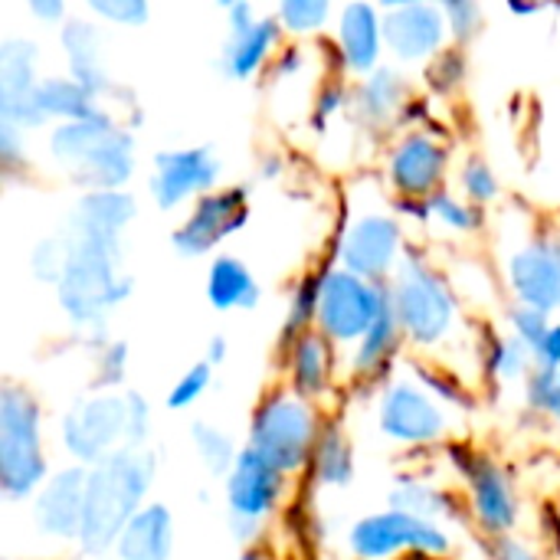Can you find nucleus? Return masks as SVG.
<instances>
[{"mask_svg":"<svg viewBox=\"0 0 560 560\" xmlns=\"http://www.w3.org/2000/svg\"><path fill=\"white\" fill-rule=\"evenodd\" d=\"M69 266L56 285V299L72 328L85 331L92 348L108 338V312L131 299L135 279L121 266V240L69 230Z\"/></svg>","mask_w":560,"mask_h":560,"instance_id":"obj_1","label":"nucleus"},{"mask_svg":"<svg viewBox=\"0 0 560 560\" xmlns=\"http://www.w3.org/2000/svg\"><path fill=\"white\" fill-rule=\"evenodd\" d=\"M158 479V453L151 446H125L105 463L89 469L85 489V522L79 548L82 555L102 560L115 551L128 522L148 505V492Z\"/></svg>","mask_w":560,"mask_h":560,"instance_id":"obj_2","label":"nucleus"},{"mask_svg":"<svg viewBox=\"0 0 560 560\" xmlns=\"http://www.w3.org/2000/svg\"><path fill=\"white\" fill-rule=\"evenodd\" d=\"M46 148L52 164H59L82 194L125 190L135 174V135L131 128H118L108 112L89 121L56 125Z\"/></svg>","mask_w":560,"mask_h":560,"instance_id":"obj_3","label":"nucleus"},{"mask_svg":"<svg viewBox=\"0 0 560 560\" xmlns=\"http://www.w3.org/2000/svg\"><path fill=\"white\" fill-rule=\"evenodd\" d=\"M49 479L43 450V407L16 384L0 390V492L7 502L36 499Z\"/></svg>","mask_w":560,"mask_h":560,"instance_id":"obj_4","label":"nucleus"},{"mask_svg":"<svg viewBox=\"0 0 560 560\" xmlns=\"http://www.w3.org/2000/svg\"><path fill=\"white\" fill-rule=\"evenodd\" d=\"M318 436L322 427L312 404L302 400L299 394L276 390L266 400H259V407L253 410L246 450H253L282 476H292L312 463Z\"/></svg>","mask_w":560,"mask_h":560,"instance_id":"obj_5","label":"nucleus"},{"mask_svg":"<svg viewBox=\"0 0 560 560\" xmlns=\"http://www.w3.org/2000/svg\"><path fill=\"white\" fill-rule=\"evenodd\" d=\"M390 299L404 328V338L417 348H433L446 341L456 325V295L450 282L423 259L407 256L390 285Z\"/></svg>","mask_w":560,"mask_h":560,"instance_id":"obj_6","label":"nucleus"},{"mask_svg":"<svg viewBox=\"0 0 560 560\" xmlns=\"http://www.w3.org/2000/svg\"><path fill=\"white\" fill-rule=\"evenodd\" d=\"M390 305V289L368 282L341 266L322 276V299H318V331L331 345H354L371 331V325Z\"/></svg>","mask_w":560,"mask_h":560,"instance_id":"obj_7","label":"nucleus"},{"mask_svg":"<svg viewBox=\"0 0 560 560\" xmlns=\"http://www.w3.org/2000/svg\"><path fill=\"white\" fill-rule=\"evenodd\" d=\"M62 450L75 466H98L112 453L128 446V400L125 394H89L79 397L59 420Z\"/></svg>","mask_w":560,"mask_h":560,"instance_id":"obj_8","label":"nucleus"},{"mask_svg":"<svg viewBox=\"0 0 560 560\" xmlns=\"http://www.w3.org/2000/svg\"><path fill=\"white\" fill-rule=\"evenodd\" d=\"M282 492H285V476L279 469H272L266 459H259L253 450L243 446L233 472L223 479L230 535L240 545H249L253 538H259V532L266 528L269 515L276 512Z\"/></svg>","mask_w":560,"mask_h":560,"instance_id":"obj_9","label":"nucleus"},{"mask_svg":"<svg viewBox=\"0 0 560 560\" xmlns=\"http://www.w3.org/2000/svg\"><path fill=\"white\" fill-rule=\"evenodd\" d=\"M348 545H351L354 558L361 560H390L404 555V551L407 555L420 551V555H430V558H443L453 548L446 528H440L436 522H423V518L394 512V509L361 518L351 528Z\"/></svg>","mask_w":560,"mask_h":560,"instance_id":"obj_10","label":"nucleus"},{"mask_svg":"<svg viewBox=\"0 0 560 560\" xmlns=\"http://www.w3.org/2000/svg\"><path fill=\"white\" fill-rule=\"evenodd\" d=\"M246 223H249V187L246 184L217 187L190 207L187 220L174 230L171 246L184 259H200L213 253L223 240L240 233Z\"/></svg>","mask_w":560,"mask_h":560,"instance_id":"obj_11","label":"nucleus"},{"mask_svg":"<svg viewBox=\"0 0 560 560\" xmlns=\"http://www.w3.org/2000/svg\"><path fill=\"white\" fill-rule=\"evenodd\" d=\"M223 174V161L210 144L194 148H171L154 154V174H151V200L158 210L171 213L184 207L187 200H200L210 190H217V180Z\"/></svg>","mask_w":560,"mask_h":560,"instance_id":"obj_12","label":"nucleus"},{"mask_svg":"<svg viewBox=\"0 0 560 560\" xmlns=\"http://www.w3.org/2000/svg\"><path fill=\"white\" fill-rule=\"evenodd\" d=\"M450 456L469 486V505L479 528L489 538H509L518 525V495L512 476L495 459L479 456L472 450H453Z\"/></svg>","mask_w":560,"mask_h":560,"instance_id":"obj_13","label":"nucleus"},{"mask_svg":"<svg viewBox=\"0 0 560 560\" xmlns=\"http://www.w3.org/2000/svg\"><path fill=\"white\" fill-rule=\"evenodd\" d=\"M338 259L341 269L384 285L387 276H394L404 266V230L397 217L390 213H364L358 217L341 243H338Z\"/></svg>","mask_w":560,"mask_h":560,"instance_id":"obj_14","label":"nucleus"},{"mask_svg":"<svg viewBox=\"0 0 560 560\" xmlns=\"http://www.w3.org/2000/svg\"><path fill=\"white\" fill-rule=\"evenodd\" d=\"M377 427H381V433L387 440H394L400 446H430V443L443 440V433L450 427V417L430 397V390H423L420 384L394 381L381 394Z\"/></svg>","mask_w":560,"mask_h":560,"instance_id":"obj_15","label":"nucleus"},{"mask_svg":"<svg viewBox=\"0 0 560 560\" xmlns=\"http://www.w3.org/2000/svg\"><path fill=\"white\" fill-rule=\"evenodd\" d=\"M39 46L26 36H10L0 43V121L33 131L46 125L39 108Z\"/></svg>","mask_w":560,"mask_h":560,"instance_id":"obj_16","label":"nucleus"},{"mask_svg":"<svg viewBox=\"0 0 560 560\" xmlns=\"http://www.w3.org/2000/svg\"><path fill=\"white\" fill-rule=\"evenodd\" d=\"M450 23L443 3L397 0L384 7V39L400 62H427L443 52Z\"/></svg>","mask_w":560,"mask_h":560,"instance_id":"obj_17","label":"nucleus"},{"mask_svg":"<svg viewBox=\"0 0 560 560\" xmlns=\"http://www.w3.org/2000/svg\"><path fill=\"white\" fill-rule=\"evenodd\" d=\"M450 167V148L430 131H407L387 154V180L397 197L430 200Z\"/></svg>","mask_w":560,"mask_h":560,"instance_id":"obj_18","label":"nucleus"},{"mask_svg":"<svg viewBox=\"0 0 560 560\" xmlns=\"http://www.w3.org/2000/svg\"><path fill=\"white\" fill-rule=\"evenodd\" d=\"M85 489H89V469L85 466H66L46 479V486L33 499V525L49 541L79 545L82 522H85Z\"/></svg>","mask_w":560,"mask_h":560,"instance_id":"obj_19","label":"nucleus"},{"mask_svg":"<svg viewBox=\"0 0 560 560\" xmlns=\"http://www.w3.org/2000/svg\"><path fill=\"white\" fill-rule=\"evenodd\" d=\"M509 285L518 299V305L538 308V312H558L560 308V240L558 236H538L525 243L509 259Z\"/></svg>","mask_w":560,"mask_h":560,"instance_id":"obj_20","label":"nucleus"},{"mask_svg":"<svg viewBox=\"0 0 560 560\" xmlns=\"http://www.w3.org/2000/svg\"><path fill=\"white\" fill-rule=\"evenodd\" d=\"M335 43L341 52L345 69L358 72V75H371L381 69V56L387 49L384 39V10L364 0L345 3L338 13V26H335Z\"/></svg>","mask_w":560,"mask_h":560,"instance_id":"obj_21","label":"nucleus"},{"mask_svg":"<svg viewBox=\"0 0 560 560\" xmlns=\"http://www.w3.org/2000/svg\"><path fill=\"white\" fill-rule=\"evenodd\" d=\"M59 43L66 49V66H69V75L85 89L92 92L98 102L105 95H115L118 85L112 82V72L105 66V52H102V30L95 20H85V16H69L62 26H59Z\"/></svg>","mask_w":560,"mask_h":560,"instance_id":"obj_22","label":"nucleus"},{"mask_svg":"<svg viewBox=\"0 0 560 560\" xmlns=\"http://www.w3.org/2000/svg\"><path fill=\"white\" fill-rule=\"evenodd\" d=\"M282 23L276 16H259L253 26L226 33V43L220 49V72L230 82H249L262 72V66L269 62L276 43L282 39Z\"/></svg>","mask_w":560,"mask_h":560,"instance_id":"obj_23","label":"nucleus"},{"mask_svg":"<svg viewBox=\"0 0 560 560\" xmlns=\"http://www.w3.org/2000/svg\"><path fill=\"white\" fill-rule=\"evenodd\" d=\"M115 560H171L174 555V515L164 502H148L121 532Z\"/></svg>","mask_w":560,"mask_h":560,"instance_id":"obj_24","label":"nucleus"},{"mask_svg":"<svg viewBox=\"0 0 560 560\" xmlns=\"http://www.w3.org/2000/svg\"><path fill=\"white\" fill-rule=\"evenodd\" d=\"M207 302L217 312H253L262 299V285L240 256H217L207 269Z\"/></svg>","mask_w":560,"mask_h":560,"instance_id":"obj_25","label":"nucleus"},{"mask_svg":"<svg viewBox=\"0 0 560 560\" xmlns=\"http://www.w3.org/2000/svg\"><path fill=\"white\" fill-rule=\"evenodd\" d=\"M135 217H138V203L128 190H92L75 200L69 213V230L121 240L125 226Z\"/></svg>","mask_w":560,"mask_h":560,"instance_id":"obj_26","label":"nucleus"},{"mask_svg":"<svg viewBox=\"0 0 560 560\" xmlns=\"http://www.w3.org/2000/svg\"><path fill=\"white\" fill-rule=\"evenodd\" d=\"M407 79L390 69V66H381L377 72L364 75L351 95V108L358 115L361 125H371V128H384L390 125L400 108L407 105Z\"/></svg>","mask_w":560,"mask_h":560,"instance_id":"obj_27","label":"nucleus"},{"mask_svg":"<svg viewBox=\"0 0 560 560\" xmlns=\"http://www.w3.org/2000/svg\"><path fill=\"white\" fill-rule=\"evenodd\" d=\"M331 341L322 331L302 335L289 348V374H292V394L302 400H315L328 390L331 384Z\"/></svg>","mask_w":560,"mask_h":560,"instance_id":"obj_28","label":"nucleus"},{"mask_svg":"<svg viewBox=\"0 0 560 560\" xmlns=\"http://www.w3.org/2000/svg\"><path fill=\"white\" fill-rule=\"evenodd\" d=\"M39 108L46 115V121H56V125H69V121H89V118H98L105 115V105L85 92L72 75H49L39 82Z\"/></svg>","mask_w":560,"mask_h":560,"instance_id":"obj_29","label":"nucleus"},{"mask_svg":"<svg viewBox=\"0 0 560 560\" xmlns=\"http://www.w3.org/2000/svg\"><path fill=\"white\" fill-rule=\"evenodd\" d=\"M312 469H315V482L328 489H345L354 482V450L338 423L322 430L312 456Z\"/></svg>","mask_w":560,"mask_h":560,"instance_id":"obj_30","label":"nucleus"},{"mask_svg":"<svg viewBox=\"0 0 560 560\" xmlns=\"http://www.w3.org/2000/svg\"><path fill=\"white\" fill-rule=\"evenodd\" d=\"M400 338H404V328H400V318H397V308L390 299L384 315L371 325V331L354 348V374H361V377L377 374L384 368V361L397 351Z\"/></svg>","mask_w":560,"mask_h":560,"instance_id":"obj_31","label":"nucleus"},{"mask_svg":"<svg viewBox=\"0 0 560 560\" xmlns=\"http://www.w3.org/2000/svg\"><path fill=\"white\" fill-rule=\"evenodd\" d=\"M190 443H194V453L197 459L203 463V469L213 476V479H226L240 459L243 450H236L233 436L207 420H194L190 423Z\"/></svg>","mask_w":560,"mask_h":560,"instance_id":"obj_32","label":"nucleus"},{"mask_svg":"<svg viewBox=\"0 0 560 560\" xmlns=\"http://www.w3.org/2000/svg\"><path fill=\"white\" fill-rule=\"evenodd\" d=\"M390 509L440 525V518L453 515V499L427 482H400L397 489H390Z\"/></svg>","mask_w":560,"mask_h":560,"instance_id":"obj_33","label":"nucleus"},{"mask_svg":"<svg viewBox=\"0 0 560 560\" xmlns=\"http://www.w3.org/2000/svg\"><path fill=\"white\" fill-rule=\"evenodd\" d=\"M486 368L492 381H518L535 371V354L515 335H492L486 348Z\"/></svg>","mask_w":560,"mask_h":560,"instance_id":"obj_34","label":"nucleus"},{"mask_svg":"<svg viewBox=\"0 0 560 560\" xmlns=\"http://www.w3.org/2000/svg\"><path fill=\"white\" fill-rule=\"evenodd\" d=\"M318 299H322V276H305L289 299V312H285V325H282V341L292 348L302 335L312 331V325L318 322Z\"/></svg>","mask_w":560,"mask_h":560,"instance_id":"obj_35","label":"nucleus"},{"mask_svg":"<svg viewBox=\"0 0 560 560\" xmlns=\"http://www.w3.org/2000/svg\"><path fill=\"white\" fill-rule=\"evenodd\" d=\"M66 266H69V233L43 236L30 253V272L43 285L56 289L62 282V276H66Z\"/></svg>","mask_w":560,"mask_h":560,"instance_id":"obj_36","label":"nucleus"},{"mask_svg":"<svg viewBox=\"0 0 560 560\" xmlns=\"http://www.w3.org/2000/svg\"><path fill=\"white\" fill-rule=\"evenodd\" d=\"M128 361H131V348L128 341H105L102 348H95V368H92V390L98 394H112L115 387L125 384L128 377Z\"/></svg>","mask_w":560,"mask_h":560,"instance_id":"obj_37","label":"nucleus"},{"mask_svg":"<svg viewBox=\"0 0 560 560\" xmlns=\"http://www.w3.org/2000/svg\"><path fill=\"white\" fill-rule=\"evenodd\" d=\"M335 7L328 0H282L276 7V20L282 23L285 33L305 36V33H318L328 20H331Z\"/></svg>","mask_w":560,"mask_h":560,"instance_id":"obj_38","label":"nucleus"},{"mask_svg":"<svg viewBox=\"0 0 560 560\" xmlns=\"http://www.w3.org/2000/svg\"><path fill=\"white\" fill-rule=\"evenodd\" d=\"M430 213L453 233H476L482 226V207L453 197L450 190H440L430 197Z\"/></svg>","mask_w":560,"mask_h":560,"instance_id":"obj_39","label":"nucleus"},{"mask_svg":"<svg viewBox=\"0 0 560 560\" xmlns=\"http://www.w3.org/2000/svg\"><path fill=\"white\" fill-rule=\"evenodd\" d=\"M210 387H213V368H210L207 361H197V364H190V368L174 381V387L167 390L164 404H167V410L184 413V410H190Z\"/></svg>","mask_w":560,"mask_h":560,"instance_id":"obj_40","label":"nucleus"},{"mask_svg":"<svg viewBox=\"0 0 560 560\" xmlns=\"http://www.w3.org/2000/svg\"><path fill=\"white\" fill-rule=\"evenodd\" d=\"M459 184H463V194L469 197V203H476V207L492 203V200H499V194H502V184H499L495 171H492L479 154H469V158H466L463 174H459Z\"/></svg>","mask_w":560,"mask_h":560,"instance_id":"obj_41","label":"nucleus"},{"mask_svg":"<svg viewBox=\"0 0 560 560\" xmlns=\"http://www.w3.org/2000/svg\"><path fill=\"white\" fill-rule=\"evenodd\" d=\"M525 400L535 413L555 417L560 420V371H545L535 368L528 374V387H525Z\"/></svg>","mask_w":560,"mask_h":560,"instance_id":"obj_42","label":"nucleus"},{"mask_svg":"<svg viewBox=\"0 0 560 560\" xmlns=\"http://www.w3.org/2000/svg\"><path fill=\"white\" fill-rule=\"evenodd\" d=\"M89 13L112 26H144L151 20V7L144 0H89Z\"/></svg>","mask_w":560,"mask_h":560,"instance_id":"obj_43","label":"nucleus"},{"mask_svg":"<svg viewBox=\"0 0 560 560\" xmlns=\"http://www.w3.org/2000/svg\"><path fill=\"white\" fill-rule=\"evenodd\" d=\"M509 325H512V335L522 341V345H528L532 348V354L541 348V341H545V335L551 331V318H548V312H538V308H528V305H515L512 312H509Z\"/></svg>","mask_w":560,"mask_h":560,"instance_id":"obj_44","label":"nucleus"},{"mask_svg":"<svg viewBox=\"0 0 560 560\" xmlns=\"http://www.w3.org/2000/svg\"><path fill=\"white\" fill-rule=\"evenodd\" d=\"M443 13H446V23H450V36L459 46L479 36V30H482V7L479 3H472V0H446Z\"/></svg>","mask_w":560,"mask_h":560,"instance_id":"obj_45","label":"nucleus"},{"mask_svg":"<svg viewBox=\"0 0 560 560\" xmlns=\"http://www.w3.org/2000/svg\"><path fill=\"white\" fill-rule=\"evenodd\" d=\"M463 79H466V52L456 46V49H443L436 59H433V66H430V82H433V89L436 92H453L456 85H463Z\"/></svg>","mask_w":560,"mask_h":560,"instance_id":"obj_46","label":"nucleus"},{"mask_svg":"<svg viewBox=\"0 0 560 560\" xmlns=\"http://www.w3.org/2000/svg\"><path fill=\"white\" fill-rule=\"evenodd\" d=\"M125 400H128V446L141 450L148 446V436L154 430V420H151V404L144 394L138 390H125Z\"/></svg>","mask_w":560,"mask_h":560,"instance_id":"obj_47","label":"nucleus"},{"mask_svg":"<svg viewBox=\"0 0 560 560\" xmlns=\"http://www.w3.org/2000/svg\"><path fill=\"white\" fill-rule=\"evenodd\" d=\"M0 164H3V174L26 167V131L7 121H0Z\"/></svg>","mask_w":560,"mask_h":560,"instance_id":"obj_48","label":"nucleus"},{"mask_svg":"<svg viewBox=\"0 0 560 560\" xmlns=\"http://www.w3.org/2000/svg\"><path fill=\"white\" fill-rule=\"evenodd\" d=\"M535 368H545V371H560V322L551 325V331L545 335L541 348L535 351Z\"/></svg>","mask_w":560,"mask_h":560,"instance_id":"obj_49","label":"nucleus"},{"mask_svg":"<svg viewBox=\"0 0 560 560\" xmlns=\"http://www.w3.org/2000/svg\"><path fill=\"white\" fill-rule=\"evenodd\" d=\"M26 10H30L39 23H46V26H52V23H66V20H69V10H66V3H62V0H30V3H26Z\"/></svg>","mask_w":560,"mask_h":560,"instance_id":"obj_50","label":"nucleus"},{"mask_svg":"<svg viewBox=\"0 0 560 560\" xmlns=\"http://www.w3.org/2000/svg\"><path fill=\"white\" fill-rule=\"evenodd\" d=\"M345 102H348L345 89H341V85H328V89L318 95V105H315V118H318V125H325L331 115H338V112L345 108Z\"/></svg>","mask_w":560,"mask_h":560,"instance_id":"obj_51","label":"nucleus"},{"mask_svg":"<svg viewBox=\"0 0 560 560\" xmlns=\"http://www.w3.org/2000/svg\"><path fill=\"white\" fill-rule=\"evenodd\" d=\"M417 374H420V377L436 390V397H443V400H450V404H469V397H466V394H463L450 377H443V374H430V371H420V368H417Z\"/></svg>","mask_w":560,"mask_h":560,"instance_id":"obj_52","label":"nucleus"},{"mask_svg":"<svg viewBox=\"0 0 560 560\" xmlns=\"http://www.w3.org/2000/svg\"><path fill=\"white\" fill-rule=\"evenodd\" d=\"M492 560H541L528 545L515 541L512 535L509 538H495L492 545Z\"/></svg>","mask_w":560,"mask_h":560,"instance_id":"obj_53","label":"nucleus"},{"mask_svg":"<svg viewBox=\"0 0 560 560\" xmlns=\"http://www.w3.org/2000/svg\"><path fill=\"white\" fill-rule=\"evenodd\" d=\"M394 210L397 213H404V217H413V220H433V213H430V200H410V197H397L394 200Z\"/></svg>","mask_w":560,"mask_h":560,"instance_id":"obj_54","label":"nucleus"},{"mask_svg":"<svg viewBox=\"0 0 560 560\" xmlns=\"http://www.w3.org/2000/svg\"><path fill=\"white\" fill-rule=\"evenodd\" d=\"M299 69H302V49H299V46L282 49V52H279V66H276V79H285V72L295 75Z\"/></svg>","mask_w":560,"mask_h":560,"instance_id":"obj_55","label":"nucleus"},{"mask_svg":"<svg viewBox=\"0 0 560 560\" xmlns=\"http://www.w3.org/2000/svg\"><path fill=\"white\" fill-rule=\"evenodd\" d=\"M226 354H230V345H226V338H223V335H213V338L207 341L203 361H207L210 368H220V364L226 361Z\"/></svg>","mask_w":560,"mask_h":560,"instance_id":"obj_56","label":"nucleus"},{"mask_svg":"<svg viewBox=\"0 0 560 560\" xmlns=\"http://www.w3.org/2000/svg\"><path fill=\"white\" fill-rule=\"evenodd\" d=\"M279 171H282V161H279L276 154H269V158L259 164V174H262V177H276Z\"/></svg>","mask_w":560,"mask_h":560,"instance_id":"obj_57","label":"nucleus"},{"mask_svg":"<svg viewBox=\"0 0 560 560\" xmlns=\"http://www.w3.org/2000/svg\"><path fill=\"white\" fill-rule=\"evenodd\" d=\"M509 10H512V13H518V16H532V13H538V10H541V3H525V7H522V3H509Z\"/></svg>","mask_w":560,"mask_h":560,"instance_id":"obj_58","label":"nucleus"},{"mask_svg":"<svg viewBox=\"0 0 560 560\" xmlns=\"http://www.w3.org/2000/svg\"><path fill=\"white\" fill-rule=\"evenodd\" d=\"M236 560H272V558H269L266 551H259V548H246V551H243Z\"/></svg>","mask_w":560,"mask_h":560,"instance_id":"obj_59","label":"nucleus"},{"mask_svg":"<svg viewBox=\"0 0 560 560\" xmlns=\"http://www.w3.org/2000/svg\"><path fill=\"white\" fill-rule=\"evenodd\" d=\"M400 560H440V558H430V555H420V551H410L407 558H400Z\"/></svg>","mask_w":560,"mask_h":560,"instance_id":"obj_60","label":"nucleus"},{"mask_svg":"<svg viewBox=\"0 0 560 560\" xmlns=\"http://www.w3.org/2000/svg\"><path fill=\"white\" fill-rule=\"evenodd\" d=\"M3 560H13V558H3Z\"/></svg>","mask_w":560,"mask_h":560,"instance_id":"obj_61","label":"nucleus"},{"mask_svg":"<svg viewBox=\"0 0 560 560\" xmlns=\"http://www.w3.org/2000/svg\"><path fill=\"white\" fill-rule=\"evenodd\" d=\"M102 560H108V558H102Z\"/></svg>","mask_w":560,"mask_h":560,"instance_id":"obj_62","label":"nucleus"}]
</instances>
